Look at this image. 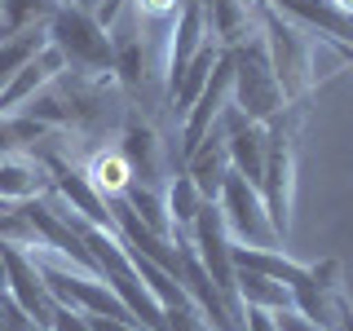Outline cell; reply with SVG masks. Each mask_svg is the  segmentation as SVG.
Segmentation results:
<instances>
[{
  "instance_id": "obj_1",
  "label": "cell",
  "mask_w": 353,
  "mask_h": 331,
  "mask_svg": "<svg viewBox=\"0 0 353 331\" xmlns=\"http://www.w3.org/2000/svg\"><path fill=\"white\" fill-rule=\"evenodd\" d=\"M252 14H256V31L270 49V62H274V75L283 84V97L287 102H305L318 84V36L305 31L296 18L279 14L270 0H252Z\"/></svg>"
},
{
  "instance_id": "obj_2",
  "label": "cell",
  "mask_w": 353,
  "mask_h": 331,
  "mask_svg": "<svg viewBox=\"0 0 353 331\" xmlns=\"http://www.w3.org/2000/svg\"><path fill=\"white\" fill-rule=\"evenodd\" d=\"M44 31H49V44L66 58V71H75L80 80H97V84L115 80V71H110V62H115L110 31L88 5H58L44 22Z\"/></svg>"
},
{
  "instance_id": "obj_3",
  "label": "cell",
  "mask_w": 353,
  "mask_h": 331,
  "mask_svg": "<svg viewBox=\"0 0 353 331\" xmlns=\"http://www.w3.org/2000/svg\"><path fill=\"white\" fill-rule=\"evenodd\" d=\"M230 66H234V93H230V102L248 119L270 124L274 115H283V110L292 106L283 97V84H279V75H274V62H270V49H265L261 31H252L248 40L230 44Z\"/></svg>"
},
{
  "instance_id": "obj_4",
  "label": "cell",
  "mask_w": 353,
  "mask_h": 331,
  "mask_svg": "<svg viewBox=\"0 0 353 331\" xmlns=\"http://www.w3.org/2000/svg\"><path fill=\"white\" fill-rule=\"evenodd\" d=\"M296 115H301V102L265 124L270 150H265V172H261V199L283 243L292 234V208H296Z\"/></svg>"
},
{
  "instance_id": "obj_5",
  "label": "cell",
  "mask_w": 353,
  "mask_h": 331,
  "mask_svg": "<svg viewBox=\"0 0 353 331\" xmlns=\"http://www.w3.org/2000/svg\"><path fill=\"white\" fill-rule=\"evenodd\" d=\"M216 208H221V217H225V230H230L234 243H243V248H283L279 230H274V221H270V208H265V199H261V185H252L243 172H234V168L225 172Z\"/></svg>"
},
{
  "instance_id": "obj_6",
  "label": "cell",
  "mask_w": 353,
  "mask_h": 331,
  "mask_svg": "<svg viewBox=\"0 0 353 331\" xmlns=\"http://www.w3.org/2000/svg\"><path fill=\"white\" fill-rule=\"evenodd\" d=\"M230 93H234V66H230V49H221V58L212 66V75H208V84L199 88V97L185 106V119H181V159L216 128L221 110L230 106Z\"/></svg>"
},
{
  "instance_id": "obj_7",
  "label": "cell",
  "mask_w": 353,
  "mask_h": 331,
  "mask_svg": "<svg viewBox=\"0 0 353 331\" xmlns=\"http://www.w3.org/2000/svg\"><path fill=\"white\" fill-rule=\"evenodd\" d=\"M115 150L124 154L132 181H137V185H150V190H159V181H163V141H159V132H154L141 115H128V119H124V128H119V146H115Z\"/></svg>"
},
{
  "instance_id": "obj_8",
  "label": "cell",
  "mask_w": 353,
  "mask_h": 331,
  "mask_svg": "<svg viewBox=\"0 0 353 331\" xmlns=\"http://www.w3.org/2000/svg\"><path fill=\"white\" fill-rule=\"evenodd\" d=\"M53 172V194H62L66 212L88 221V225H102V230H115V217H110V199H102L88 185V177L80 168H66L62 159H44Z\"/></svg>"
},
{
  "instance_id": "obj_9",
  "label": "cell",
  "mask_w": 353,
  "mask_h": 331,
  "mask_svg": "<svg viewBox=\"0 0 353 331\" xmlns=\"http://www.w3.org/2000/svg\"><path fill=\"white\" fill-rule=\"evenodd\" d=\"M279 14L296 18L305 31H314L318 40H331L340 44V49L353 53V14L336 5V0H270Z\"/></svg>"
},
{
  "instance_id": "obj_10",
  "label": "cell",
  "mask_w": 353,
  "mask_h": 331,
  "mask_svg": "<svg viewBox=\"0 0 353 331\" xmlns=\"http://www.w3.org/2000/svg\"><path fill=\"white\" fill-rule=\"evenodd\" d=\"M168 36H172V40H168L163 80H168V93H172L176 80H181V71L199 58V49H208V22H203V9H199V0H181V9H176Z\"/></svg>"
},
{
  "instance_id": "obj_11",
  "label": "cell",
  "mask_w": 353,
  "mask_h": 331,
  "mask_svg": "<svg viewBox=\"0 0 353 331\" xmlns=\"http://www.w3.org/2000/svg\"><path fill=\"white\" fill-rule=\"evenodd\" d=\"M53 190V172L44 159H31L22 150L0 154V203H31Z\"/></svg>"
},
{
  "instance_id": "obj_12",
  "label": "cell",
  "mask_w": 353,
  "mask_h": 331,
  "mask_svg": "<svg viewBox=\"0 0 353 331\" xmlns=\"http://www.w3.org/2000/svg\"><path fill=\"white\" fill-rule=\"evenodd\" d=\"M110 31V49H115V62H110V71H115V80L128 88V93H137L141 84L150 80V62H146V36H141V18L137 9H132V27H106Z\"/></svg>"
},
{
  "instance_id": "obj_13",
  "label": "cell",
  "mask_w": 353,
  "mask_h": 331,
  "mask_svg": "<svg viewBox=\"0 0 353 331\" xmlns=\"http://www.w3.org/2000/svg\"><path fill=\"white\" fill-rule=\"evenodd\" d=\"M181 172L199 185V194H203L208 203H216L221 181H225V172H230V154H225V137H221V128H212L190 154H185V168Z\"/></svg>"
},
{
  "instance_id": "obj_14",
  "label": "cell",
  "mask_w": 353,
  "mask_h": 331,
  "mask_svg": "<svg viewBox=\"0 0 353 331\" xmlns=\"http://www.w3.org/2000/svg\"><path fill=\"white\" fill-rule=\"evenodd\" d=\"M199 9H203V22H208V36H212V44H221V49H230V44L248 40L252 22H256V14H252V0H199Z\"/></svg>"
},
{
  "instance_id": "obj_15",
  "label": "cell",
  "mask_w": 353,
  "mask_h": 331,
  "mask_svg": "<svg viewBox=\"0 0 353 331\" xmlns=\"http://www.w3.org/2000/svg\"><path fill=\"white\" fill-rule=\"evenodd\" d=\"M234 292H239L243 309H270V314H287V309H296L292 287L279 283V279H270V274H256V270H239L234 274Z\"/></svg>"
},
{
  "instance_id": "obj_16",
  "label": "cell",
  "mask_w": 353,
  "mask_h": 331,
  "mask_svg": "<svg viewBox=\"0 0 353 331\" xmlns=\"http://www.w3.org/2000/svg\"><path fill=\"white\" fill-rule=\"evenodd\" d=\"M208 199L199 194V185L190 181L185 172H176L168 185H163V208H168V221H172V239H190V225L199 217V208H203Z\"/></svg>"
},
{
  "instance_id": "obj_17",
  "label": "cell",
  "mask_w": 353,
  "mask_h": 331,
  "mask_svg": "<svg viewBox=\"0 0 353 331\" xmlns=\"http://www.w3.org/2000/svg\"><path fill=\"white\" fill-rule=\"evenodd\" d=\"M44 44H49V31L44 27H27V31H14V36H0V88L14 80Z\"/></svg>"
},
{
  "instance_id": "obj_18",
  "label": "cell",
  "mask_w": 353,
  "mask_h": 331,
  "mask_svg": "<svg viewBox=\"0 0 353 331\" xmlns=\"http://www.w3.org/2000/svg\"><path fill=\"white\" fill-rule=\"evenodd\" d=\"M84 177H88V185H93L102 199H119V194L128 190V181H132V172H128V163H124V154H119V150L88 154Z\"/></svg>"
},
{
  "instance_id": "obj_19",
  "label": "cell",
  "mask_w": 353,
  "mask_h": 331,
  "mask_svg": "<svg viewBox=\"0 0 353 331\" xmlns=\"http://www.w3.org/2000/svg\"><path fill=\"white\" fill-rule=\"evenodd\" d=\"M66 0H0V36H14L27 27H44L49 14Z\"/></svg>"
},
{
  "instance_id": "obj_20",
  "label": "cell",
  "mask_w": 353,
  "mask_h": 331,
  "mask_svg": "<svg viewBox=\"0 0 353 331\" xmlns=\"http://www.w3.org/2000/svg\"><path fill=\"white\" fill-rule=\"evenodd\" d=\"M216 58H221V44H208V49H199V58L181 71V80H176V88L168 93V102L176 106V110H185L199 97V88L208 84V75H212V66H216Z\"/></svg>"
},
{
  "instance_id": "obj_21",
  "label": "cell",
  "mask_w": 353,
  "mask_h": 331,
  "mask_svg": "<svg viewBox=\"0 0 353 331\" xmlns=\"http://www.w3.org/2000/svg\"><path fill=\"white\" fill-rule=\"evenodd\" d=\"M49 124H40L36 115H27V110H14V115H0V154H9V150H22V146H31V141H40V137H49Z\"/></svg>"
},
{
  "instance_id": "obj_22",
  "label": "cell",
  "mask_w": 353,
  "mask_h": 331,
  "mask_svg": "<svg viewBox=\"0 0 353 331\" xmlns=\"http://www.w3.org/2000/svg\"><path fill=\"white\" fill-rule=\"evenodd\" d=\"M132 9H137L141 22H163V27H172L181 0H132Z\"/></svg>"
},
{
  "instance_id": "obj_23",
  "label": "cell",
  "mask_w": 353,
  "mask_h": 331,
  "mask_svg": "<svg viewBox=\"0 0 353 331\" xmlns=\"http://www.w3.org/2000/svg\"><path fill=\"white\" fill-rule=\"evenodd\" d=\"M49 331H93V323H88V314H84V309H75V305H53Z\"/></svg>"
},
{
  "instance_id": "obj_24",
  "label": "cell",
  "mask_w": 353,
  "mask_h": 331,
  "mask_svg": "<svg viewBox=\"0 0 353 331\" xmlns=\"http://www.w3.org/2000/svg\"><path fill=\"white\" fill-rule=\"evenodd\" d=\"M0 331H40L27 314H22V305L9 292H0Z\"/></svg>"
},
{
  "instance_id": "obj_25",
  "label": "cell",
  "mask_w": 353,
  "mask_h": 331,
  "mask_svg": "<svg viewBox=\"0 0 353 331\" xmlns=\"http://www.w3.org/2000/svg\"><path fill=\"white\" fill-rule=\"evenodd\" d=\"M243 331H279V318L270 309H243Z\"/></svg>"
},
{
  "instance_id": "obj_26",
  "label": "cell",
  "mask_w": 353,
  "mask_h": 331,
  "mask_svg": "<svg viewBox=\"0 0 353 331\" xmlns=\"http://www.w3.org/2000/svg\"><path fill=\"white\" fill-rule=\"evenodd\" d=\"M88 323H93V331H146L132 318H106V314H88Z\"/></svg>"
},
{
  "instance_id": "obj_27",
  "label": "cell",
  "mask_w": 353,
  "mask_h": 331,
  "mask_svg": "<svg viewBox=\"0 0 353 331\" xmlns=\"http://www.w3.org/2000/svg\"><path fill=\"white\" fill-rule=\"evenodd\" d=\"M279 318V331H327V327H318V323H309V318H301L296 309H287V314H274Z\"/></svg>"
},
{
  "instance_id": "obj_28",
  "label": "cell",
  "mask_w": 353,
  "mask_h": 331,
  "mask_svg": "<svg viewBox=\"0 0 353 331\" xmlns=\"http://www.w3.org/2000/svg\"><path fill=\"white\" fill-rule=\"evenodd\" d=\"M119 5H124V0H102V9H97V18H102L106 27H110V22H115V14H119Z\"/></svg>"
},
{
  "instance_id": "obj_29",
  "label": "cell",
  "mask_w": 353,
  "mask_h": 331,
  "mask_svg": "<svg viewBox=\"0 0 353 331\" xmlns=\"http://www.w3.org/2000/svg\"><path fill=\"white\" fill-rule=\"evenodd\" d=\"M336 5H340V9H345V14H353V0H336Z\"/></svg>"
}]
</instances>
